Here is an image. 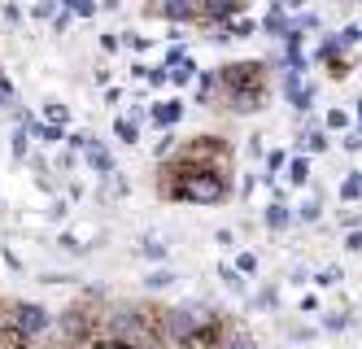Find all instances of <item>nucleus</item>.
I'll return each mask as SVG.
<instances>
[{"instance_id": "obj_2", "label": "nucleus", "mask_w": 362, "mask_h": 349, "mask_svg": "<svg viewBox=\"0 0 362 349\" xmlns=\"http://www.w3.org/2000/svg\"><path fill=\"white\" fill-rule=\"evenodd\" d=\"M271 92V74L262 62H240V66H223L218 79H214V96L227 105V110H240V114H253L257 105L267 101Z\"/></svg>"}, {"instance_id": "obj_1", "label": "nucleus", "mask_w": 362, "mask_h": 349, "mask_svg": "<svg viewBox=\"0 0 362 349\" xmlns=\"http://www.w3.org/2000/svg\"><path fill=\"white\" fill-rule=\"evenodd\" d=\"M236 153L223 136H188L158 166V193L170 201H223L231 193Z\"/></svg>"}]
</instances>
